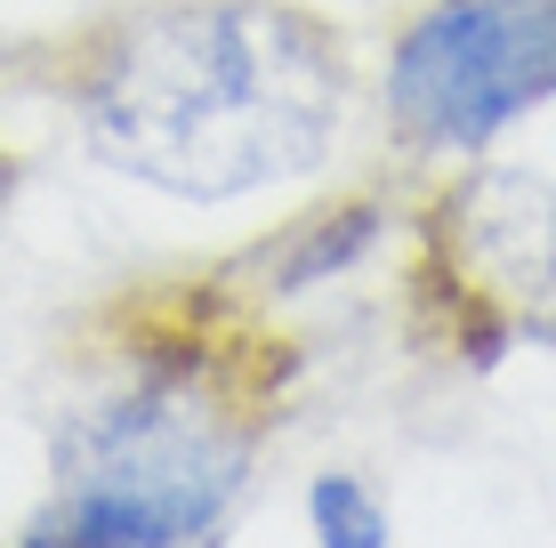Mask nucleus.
I'll return each instance as SVG.
<instances>
[{
	"instance_id": "f257e3e1",
	"label": "nucleus",
	"mask_w": 556,
	"mask_h": 548,
	"mask_svg": "<svg viewBox=\"0 0 556 548\" xmlns=\"http://www.w3.org/2000/svg\"><path fill=\"white\" fill-rule=\"evenodd\" d=\"M56 98L113 178L169 202H242L331 162L355 73L299 0H146L73 49Z\"/></svg>"
},
{
	"instance_id": "f03ea898",
	"label": "nucleus",
	"mask_w": 556,
	"mask_h": 548,
	"mask_svg": "<svg viewBox=\"0 0 556 548\" xmlns=\"http://www.w3.org/2000/svg\"><path fill=\"white\" fill-rule=\"evenodd\" d=\"M251 468V428L194 355H146L56 428V500L25 548H194Z\"/></svg>"
},
{
	"instance_id": "7ed1b4c3",
	"label": "nucleus",
	"mask_w": 556,
	"mask_h": 548,
	"mask_svg": "<svg viewBox=\"0 0 556 548\" xmlns=\"http://www.w3.org/2000/svg\"><path fill=\"white\" fill-rule=\"evenodd\" d=\"M379 105L412 154H492L556 105V0H428L388 49Z\"/></svg>"
},
{
	"instance_id": "20e7f679",
	"label": "nucleus",
	"mask_w": 556,
	"mask_h": 548,
	"mask_svg": "<svg viewBox=\"0 0 556 548\" xmlns=\"http://www.w3.org/2000/svg\"><path fill=\"white\" fill-rule=\"evenodd\" d=\"M306 517H315V548H395V524L363 476H315Z\"/></svg>"
},
{
	"instance_id": "39448f33",
	"label": "nucleus",
	"mask_w": 556,
	"mask_h": 548,
	"mask_svg": "<svg viewBox=\"0 0 556 548\" xmlns=\"http://www.w3.org/2000/svg\"><path fill=\"white\" fill-rule=\"evenodd\" d=\"M9 194H16V178H9V162H0V226H9Z\"/></svg>"
}]
</instances>
